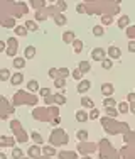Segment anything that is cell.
<instances>
[{
  "instance_id": "obj_1",
  "label": "cell",
  "mask_w": 135,
  "mask_h": 159,
  "mask_svg": "<svg viewBox=\"0 0 135 159\" xmlns=\"http://www.w3.org/2000/svg\"><path fill=\"white\" fill-rule=\"evenodd\" d=\"M91 58L95 61H103L106 59V51L103 49V48H96V49L91 51Z\"/></svg>"
},
{
  "instance_id": "obj_2",
  "label": "cell",
  "mask_w": 135,
  "mask_h": 159,
  "mask_svg": "<svg viewBox=\"0 0 135 159\" xmlns=\"http://www.w3.org/2000/svg\"><path fill=\"white\" fill-rule=\"evenodd\" d=\"M15 53H17V41L14 39V37H10V39H9V49H7V54H9L10 58H14V56H15Z\"/></svg>"
},
{
  "instance_id": "obj_3",
  "label": "cell",
  "mask_w": 135,
  "mask_h": 159,
  "mask_svg": "<svg viewBox=\"0 0 135 159\" xmlns=\"http://www.w3.org/2000/svg\"><path fill=\"white\" fill-rule=\"evenodd\" d=\"M90 88H91V81H90V80H81L79 85H78V91H79V93H85V91H88Z\"/></svg>"
},
{
  "instance_id": "obj_4",
  "label": "cell",
  "mask_w": 135,
  "mask_h": 159,
  "mask_svg": "<svg viewBox=\"0 0 135 159\" xmlns=\"http://www.w3.org/2000/svg\"><path fill=\"white\" fill-rule=\"evenodd\" d=\"M108 56H110L112 59H118V58L122 56V51L118 49L116 46H112V48H108Z\"/></svg>"
},
{
  "instance_id": "obj_5",
  "label": "cell",
  "mask_w": 135,
  "mask_h": 159,
  "mask_svg": "<svg viewBox=\"0 0 135 159\" xmlns=\"http://www.w3.org/2000/svg\"><path fill=\"white\" fill-rule=\"evenodd\" d=\"M101 93H103L105 97H112V95H113V85H112V83H103V85H101Z\"/></svg>"
},
{
  "instance_id": "obj_6",
  "label": "cell",
  "mask_w": 135,
  "mask_h": 159,
  "mask_svg": "<svg viewBox=\"0 0 135 159\" xmlns=\"http://www.w3.org/2000/svg\"><path fill=\"white\" fill-rule=\"evenodd\" d=\"M27 154H29L30 158L41 159V146H32V147H29V151H27Z\"/></svg>"
},
{
  "instance_id": "obj_7",
  "label": "cell",
  "mask_w": 135,
  "mask_h": 159,
  "mask_svg": "<svg viewBox=\"0 0 135 159\" xmlns=\"http://www.w3.org/2000/svg\"><path fill=\"white\" fill-rule=\"evenodd\" d=\"M34 56H36V48L34 46H27L25 51H24V58L25 59H32Z\"/></svg>"
},
{
  "instance_id": "obj_8",
  "label": "cell",
  "mask_w": 135,
  "mask_h": 159,
  "mask_svg": "<svg viewBox=\"0 0 135 159\" xmlns=\"http://www.w3.org/2000/svg\"><path fill=\"white\" fill-rule=\"evenodd\" d=\"M63 41H64V42H66V44H73V42H74V32H71V30H68V32H64V34H63Z\"/></svg>"
},
{
  "instance_id": "obj_9",
  "label": "cell",
  "mask_w": 135,
  "mask_h": 159,
  "mask_svg": "<svg viewBox=\"0 0 135 159\" xmlns=\"http://www.w3.org/2000/svg\"><path fill=\"white\" fill-rule=\"evenodd\" d=\"M128 22H130L128 15H122V17L118 19V27H120V29H125L127 26H128Z\"/></svg>"
},
{
  "instance_id": "obj_10",
  "label": "cell",
  "mask_w": 135,
  "mask_h": 159,
  "mask_svg": "<svg viewBox=\"0 0 135 159\" xmlns=\"http://www.w3.org/2000/svg\"><path fill=\"white\" fill-rule=\"evenodd\" d=\"M14 66L17 70H22L25 66V58H14Z\"/></svg>"
},
{
  "instance_id": "obj_11",
  "label": "cell",
  "mask_w": 135,
  "mask_h": 159,
  "mask_svg": "<svg viewBox=\"0 0 135 159\" xmlns=\"http://www.w3.org/2000/svg\"><path fill=\"white\" fill-rule=\"evenodd\" d=\"M90 68H91V66H90V63H88V61H81V63L78 64V70L81 71V73H88Z\"/></svg>"
},
{
  "instance_id": "obj_12",
  "label": "cell",
  "mask_w": 135,
  "mask_h": 159,
  "mask_svg": "<svg viewBox=\"0 0 135 159\" xmlns=\"http://www.w3.org/2000/svg\"><path fill=\"white\" fill-rule=\"evenodd\" d=\"M24 26H25V29H27V30H32V32H36V30L39 29V27H37V24H36L34 20H27V22H25Z\"/></svg>"
},
{
  "instance_id": "obj_13",
  "label": "cell",
  "mask_w": 135,
  "mask_h": 159,
  "mask_svg": "<svg viewBox=\"0 0 135 159\" xmlns=\"http://www.w3.org/2000/svg\"><path fill=\"white\" fill-rule=\"evenodd\" d=\"M54 22H56L58 26H64V24H66V17H64L63 14H56V15H54Z\"/></svg>"
},
{
  "instance_id": "obj_14",
  "label": "cell",
  "mask_w": 135,
  "mask_h": 159,
  "mask_svg": "<svg viewBox=\"0 0 135 159\" xmlns=\"http://www.w3.org/2000/svg\"><path fill=\"white\" fill-rule=\"evenodd\" d=\"M22 80H24V76H22L20 73H15V75L10 78V81H12V85H20V83H22Z\"/></svg>"
},
{
  "instance_id": "obj_15",
  "label": "cell",
  "mask_w": 135,
  "mask_h": 159,
  "mask_svg": "<svg viewBox=\"0 0 135 159\" xmlns=\"http://www.w3.org/2000/svg\"><path fill=\"white\" fill-rule=\"evenodd\" d=\"M54 102L59 103V105H66V98H64V95H61V93H54Z\"/></svg>"
},
{
  "instance_id": "obj_16",
  "label": "cell",
  "mask_w": 135,
  "mask_h": 159,
  "mask_svg": "<svg viewBox=\"0 0 135 159\" xmlns=\"http://www.w3.org/2000/svg\"><path fill=\"white\" fill-rule=\"evenodd\" d=\"M81 105H83V107H86V109H93V107H95V105H93V100L88 98V97L81 98Z\"/></svg>"
},
{
  "instance_id": "obj_17",
  "label": "cell",
  "mask_w": 135,
  "mask_h": 159,
  "mask_svg": "<svg viewBox=\"0 0 135 159\" xmlns=\"http://www.w3.org/2000/svg\"><path fill=\"white\" fill-rule=\"evenodd\" d=\"M14 32L17 34V36H27V29H25V26H17Z\"/></svg>"
},
{
  "instance_id": "obj_18",
  "label": "cell",
  "mask_w": 135,
  "mask_h": 159,
  "mask_svg": "<svg viewBox=\"0 0 135 159\" xmlns=\"http://www.w3.org/2000/svg\"><path fill=\"white\" fill-rule=\"evenodd\" d=\"M27 88H29L30 91H39V83L36 80H30L29 83H27Z\"/></svg>"
},
{
  "instance_id": "obj_19",
  "label": "cell",
  "mask_w": 135,
  "mask_h": 159,
  "mask_svg": "<svg viewBox=\"0 0 135 159\" xmlns=\"http://www.w3.org/2000/svg\"><path fill=\"white\" fill-rule=\"evenodd\" d=\"M76 120L78 122H85V120H88V115L83 112V110H78L76 112Z\"/></svg>"
},
{
  "instance_id": "obj_20",
  "label": "cell",
  "mask_w": 135,
  "mask_h": 159,
  "mask_svg": "<svg viewBox=\"0 0 135 159\" xmlns=\"http://www.w3.org/2000/svg\"><path fill=\"white\" fill-rule=\"evenodd\" d=\"M12 158H14V159H22V158H24V152H22V149L15 147V149L12 151Z\"/></svg>"
},
{
  "instance_id": "obj_21",
  "label": "cell",
  "mask_w": 135,
  "mask_h": 159,
  "mask_svg": "<svg viewBox=\"0 0 135 159\" xmlns=\"http://www.w3.org/2000/svg\"><path fill=\"white\" fill-rule=\"evenodd\" d=\"M112 66H113V63H112L110 58H106V59L101 61V68H103V70H112Z\"/></svg>"
},
{
  "instance_id": "obj_22",
  "label": "cell",
  "mask_w": 135,
  "mask_h": 159,
  "mask_svg": "<svg viewBox=\"0 0 135 159\" xmlns=\"http://www.w3.org/2000/svg\"><path fill=\"white\" fill-rule=\"evenodd\" d=\"M59 158L61 159H76L74 152H59Z\"/></svg>"
},
{
  "instance_id": "obj_23",
  "label": "cell",
  "mask_w": 135,
  "mask_h": 159,
  "mask_svg": "<svg viewBox=\"0 0 135 159\" xmlns=\"http://www.w3.org/2000/svg\"><path fill=\"white\" fill-rule=\"evenodd\" d=\"M42 151H44L46 156H54V154H56V149H54V147H49V146H44Z\"/></svg>"
},
{
  "instance_id": "obj_24",
  "label": "cell",
  "mask_w": 135,
  "mask_h": 159,
  "mask_svg": "<svg viewBox=\"0 0 135 159\" xmlns=\"http://www.w3.org/2000/svg\"><path fill=\"white\" fill-rule=\"evenodd\" d=\"M58 75L61 76V78H66V76H69V75H71V71L68 70V68H59V70H58Z\"/></svg>"
},
{
  "instance_id": "obj_25",
  "label": "cell",
  "mask_w": 135,
  "mask_h": 159,
  "mask_svg": "<svg viewBox=\"0 0 135 159\" xmlns=\"http://www.w3.org/2000/svg\"><path fill=\"white\" fill-rule=\"evenodd\" d=\"M54 85H56L58 88H63V86L66 85V78H61V76H59V78H56V80H54Z\"/></svg>"
},
{
  "instance_id": "obj_26",
  "label": "cell",
  "mask_w": 135,
  "mask_h": 159,
  "mask_svg": "<svg viewBox=\"0 0 135 159\" xmlns=\"http://www.w3.org/2000/svg\"><path fill=\"white\" fill-rule=\"evenodd\" d=\"M103 32H105V30H103V27H101V26H95V27H93V34H95L96 37L103 36Z\"/></svg>"
},
{
  "instance_id": "obj_27",
  "label": "cell",
  "mask_w": 135,
  "mask_h": 159,
  "mask_svg": "<svg viewBox=\"0 0 135 159\" xmlns=\"http://www.w3.org/2000/svg\"><path fill=\"white\" fill-rule=\"evenodd\" d=\"M103 105H105V109H106V107H113V105H116V102L112 98V97H106L105 102H103Z\"/></svg>"
},
{
  "instance_id": "obj_28",
  "label": "cell",
  "mask_w": 135,
  "mask_h": 159,
  "mask_svg": "<svg viewBox=\"0 0 135 159\" xmlns=\"http://www.w3.org/2000/svg\"><path fill=\"white\" fill-rule=\"evenodd\" d=\"M9 78H12V76H10V71L3 68V70L0 71V80H3V81H5V80H9Z\"/></svg>"
},
{
  "instance_id": "obj_29",
  "label": "cell",
  "mask_w": 135,
  "mask_h": 159,
  "mask_svg": "<svg viewBox=\"0 0 135 159\" xmlns=\"http://www.w3.org/2000/svg\"><path fill=\"white\" fill-rule=\"evenodd\" d=\"M73 46H74V53H81V49H83V42L79 39H76L74 42H73Z\"/></svg>"
},
{
  "instance_id": "obj_30",
  "label": "cell",
  "mask_w": 135,
  "mask_h": 159,
  "mask_svg": "<svg viewBox=\"0 0 135 159\" xmlns=\"http://www.w3.org/2000/svg\"><path fill=\"white\" fill-rule=\"evenodd\" d=\"M76 137H78L79 140H86V139H88V132H86V130H78Z\"/></svg>"
},
{
  "instance_id": "obj_31",
  "label": "cell",
  "mask_w": 135,
  "mask_h": 159,
  "mask_svg": "<svg viewBox=\"0 0 135 159\" xmlns=\"http://www.w3.org/2000/svg\"><path fill=\"white\" fill-rule=\"evenodd\" d=\"M105 112H106V115H110V117H115L116 113H118V112H116V110L113 109V107H106Z\"/></svg>"
},
{
  "instance_id": "obj_32",
  "label": "cell",
  "mask_w": 135,
  "mask_h": 159,
  "mask_svg": "<svg viewBox=\"0 0 135 159\" xmlns=\"http://www.w3.org/2000/svg\"><path fill=\"white\" fill-rule=\"evenodd\" d=\"M130 110V107H127V103H120V107H118V112L120 113H127Z\"/></svg>"
},
{
  "instance_id": "obj_33",
  "label": "cell",
  "mask_w": 135,
  "mask_h": 159,
  "mask_svg": "<svg viewBox=\"0 0 135 159\" xmlns=\"http://www.w3.org/2000/svg\"><path fill=\"white\" fill-rule=\"evenodd\" d=\"M39 93H41L42 97H46V98L51 97V90H49V88H41V90H39Z\"/></svg>"
},
{
  "instance_id": "obj_34",
  "label": "cell",
  "mask_w": 135,
  "mask_h": 159,
  "mask_svg": "<svg viewBox=\"0 0 135 159\" xmlns=\"http://www.w3.org/2000/svg\"><path fill=\"white\" fill-rule=\"evenodd\" d=\"M71 75H73V78H74V80H81V76H83V73H81L79 70L71 71Z\"/></svg>"
},
{
  "instance_id": "obj_35",
  "label": "cell",
  "mask_w": 135,
  "mask_h": 159,
  "mask_svg": "<svg viewBox=\"0 0 135 159\" xmlns=\"http://www.w3.org/2000/svg\"><path fill=\"white\" fill-rule=\"evenodd\" d=\"M32 139L36 140V142H37V144H42V137H41V135H39L37 132H32Z\"/></svg>"
},
{
  "instance_id": "obj_36",
  "label": "cell",
  "mask_w": 135,
  "mask_h": 159,
  "mask_svg": "<svg viewBox=\"0 0 135 159\" xmlns=\"http://www.w3.org/2000/svg\"><path fill=\"white\" fill-rule=\"evenodd\" d=\"M3 27H7V29H9V27H14V29H15V27H17V26H15V20H7V22H5V24H3Z\"/></svg>"
},
{
  "instance_id": "obj_37",
  "label": "cell",
  "mask_w": 135,
  "mask_h": 159,
  "mask_svg": "<svg viewBox=\"0 0 135 159\" xmlns=\"http://www.w3.org/2000/svg\"><path fill=\"white\" fill-rule=\"evenodd\" d=\"M49 76H51V78H59V75H58V70H54V68H51V70H49Z\"/></svg>"
},
{
  "instance_id": "obj_38",
  "label": "cell",
  "mask_w": 135,
  "mask_h": 159,
  "mask_svg": "<svg viewBox=\"0 0 135 159\" xmlns=\"http://www.w3.org/2000/svg\"><path fill=\"white\" fill-rule=\"evenodd\" d=\"M98 115H100V112H98L96 109H93V110H91V113H90V119L95 120V119H98Z\"/></svg>"
},
{
  "instance_id": "obj_39",
  "label": "cell",
  "mask_w": 135,
  "mask_h": 159,
  "mask_svg": "<svg viewBox=\"0 0 135 159\" xmlns=\"http://www.w3.org/2000/svg\"><path fill=\"white\" fill-rule=\"evenodd\" d=\"M128 51L130 53H135V41H130L128 42Z\"/></svg>"
},
{
  "instance_id": "obj_40",
  "label": "cell",
  "mask_w": 135,
  "mask_h": 159,
  "mask_svg": "<svg viewBox=\"0 0 135 159\" xmlns=\"http://www.w3.org/2000/svg\"><path fill=\"white\" fill-rule=\"evenodd\" d=\"M128 102L130 103H135V93H128Z\"/></svg>"
},
{
  "instance_id": "obj_41",
  "label": "cell",
  "mask_w": 135,
  "mask_h": 159,
  "mask_svg": "<svg viewBox=\"0 0 135 159\" xmlns=\"http://www.w3.org/2000/svg\"><path fill=\"white\" fill-rule=\"evenodd\" d=\"M110 22H112V17L105 15V17H103V24H110Z\"/></svg>"
},
{
  "instance_id": "obj_42",
  "label": "cell",
  "mask_w": 135,
  "mask_h": 159,
  "mask_svg": "<svg viewBox=\"0 0 135 159\" xmlns=\"http://www.w3.org/2000/svg\"><path fill=\"white\" fill-rule=\"evenodd\" d=\"M76 10L79 12V14H83V12H85V7H83V5H78V7H76Z\"/></svg>"
},
{
  "instance_id": "obj_43",
  "label": "cell",
  "mask_w": 135,
  "mask_h": 159,
  "mask_svg": "<svg viewBox=\"0 0 135 159\" xmlns=\"http://www.w3.org/2000/svg\"><path fill=\"white\" fill-rule=\"evenodd\" d=\"M36 19H37V20H42V19H44V15H42L41 12H37V14H36Z\"/></svg>"
},
{
  "instance_id": "obj_44",
  "label": "cell",
  "mask_w": 135,
  "mask_h": 159,
  "mask_svg": "<svg viewBox=\"0 0 135 159\" xmlns=\"http://www.w3.org/2000/svg\"><path fill=\"white\" fill-rule=\"evenodd\" d=\"M58 5H59V9H61V10H64V9H66V3H64V2H59Z\"/></svg>"
},
{
  "instance_id": "obj_45",
  "label": "cell",
  "mask_w": 135,
  "mask_h": 159,
  "mask_svg": "<svg viewBox=\"0 0 135 159\" xmlns=\"http://www.w3.org/2000/svg\"><path fill=\"white\" fill-rule=\"evenodd\" d=\"M51 102H54V97H48L46 98V103H51Z\"/></svg>"
},
{
  "instance_id": "obj_46",
  "label": "cell",
  "mask_w": 135,
  "mask_h": 159,
  "mask_svg": "<svg viewBox=\"0 0 135 159\" xmlns=\"http://www.w3.org/2000/svg\"><path fill=\"white\" fill-rule=\"evenodd\" d=\"M130 112H132V113H135V103H132V105H130Z\"/></svg>"
},
{
  "instance_id": "obj_47",
  "label": "cell",
  "mask_w": 135,
  "mask_h": 159,
  "mask_svg": "<svg viewBox=\"0 0 135 159\" xmlns=\"http://www.w3.org/2000/svg\"><path fill=\"white\" fill-rule=\"evenodd\" d=\"M0 159H7L5 158V154H0Z\"/></svg>"
},
{
  "instance_id": "obj_48",
  "label": "cell",
  "mask_w": 135,
  "mask_h": 159,
  "mask_svg": "<svg viewBox=\"0 0 135 159\" xmlns=\"http://www.w3.org/2000/svg\"><path fill=\"white\" fill-rule=\"evenodd\" d=\"M83 159H90V158H83Z\"/></svg>"
},
{
  "instance_id": "obj_49",
  "label": "cell",
  "mask_w": 135,
  "mask_h": 159,
  "mask_svg": "<svg viewBox=\"0 0 135 159\" xmlns=\"http://www.w3.org/2000/svg\"><path fill=\"white\" fill-rule=\"evenodd\" d=\"M22 159H25V158H22Z\"/></svg>"
}]
</instances>
